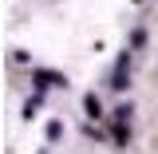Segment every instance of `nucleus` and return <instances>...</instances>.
Masks as SVG:
<instances>
[{"instance_id": "1", "label": "nucleus", "mask_w": 158, "mask_h": 154, "mask_svg": "<svg viewBox=\"0 0 158 154\" xmlns=\"http://www.w3.org/2000/svg\"><path fill=\"white\" fill-rule=\"evenodd\" d=\"M83 111H87L91 119H99V115H103V111H99V99H95V95H87V99H83Z\"/></svg>"}]
</instances>
